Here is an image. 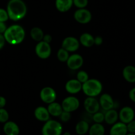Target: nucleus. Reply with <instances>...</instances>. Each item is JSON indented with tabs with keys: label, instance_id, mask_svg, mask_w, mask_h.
<instances>
[{
	"label": "nucleus",
	"instance_id": "f257e3e1",
	"mask_svg": "<svg viewBox=\"0 0 135 135\" xmlns=\"http://www.w3.org/2000/svg\"><path fill=\"white\" fill-rule=\"evenodd\" d=\"M9 19L18 21L22 19L27 13V7L23 0H9L7 5Z\"/></svg>",
	"mask_w": 135,
	"mask_h": 135
},
{
	"label": "nucleus",
	"instance_id": "f03ea898",
	"mask_svg": "<svg viewBox=\"0 0 135 135\" xmlns=\"http://www.w3.org/2000/svg\"><path fill=\"white\" fill-rule=\"evenodd\" d=\"M5 41L11 45H18L25 38V30L19 25H13L7 28L3 34Z\"/></svg>",
	"mask_w": 135,
	"mask_h": 135
},
{
	"label": "nucleus",
	"instance_id": "7ed1b4c3",
	"mask_svg": "<svg viewBox=\"0 0 135 135\" xmlns=\"http://www.w3.org/2000/svg\"><path fill=\"white\" fill-rule=\"evenodd\" d=\"M102 84L96 79H89L82 84V90L88 97H96L102 91Z\"/></svg>",
	"mask_w": 135,
	"mask_h": 135
},
{
	"label": "nucleus",
	"instance_id": "20e7f679",
	"mask_svg": "<svg viewBox=\"0 0 135 135\" xmlns=\"http://www.w3.org/2000/svg\"><path fill=\"white\" fill-rule=\"evenodd\" d=\"M63 127L57 121L49 119L42 127V135H61Z\"/></svg>",
	"mask_w": 135,
	"mask_h": 135
},
{
	"label": "nucleus",
	"instance_id": "39448f33",
	"mask_svg": "<svg viewBox=\"0 0 135 135\" xmlns=\"http://www.w3.org/2000/svg\"><path fill=\"white\" fill-rule=\"evenodd\" d=\"M35 52L37 56L42 59H46L51 54V47L50 44L42 40L38 42L35 47Z\"/></svg>",
	"mask_w": 135,
	"mask_h": 135
},
{
	"label": "nucleus",
	"instance_id": "423d86ee",
	"mask_svg": "<svg viewBox=\"0 0 135 135\" xmlns=\"http://www.w3.org/2000/svg\"><path fill=\"white\" fill-rule=\"evenodd\" d=\"M61 106L63 111L71 113L78 109L80 106V102L75 96H68L62 101Z\"/></svg>",
	"mask_w": 135,
	"mask_h": 135
},
{
	"label": "nucleus",
	"instance_id": "0eeeda50",
	"mask_svg": "<svg viewBox=\"0 0 135 135\" xmlns=\"http://www.w3.org/2000/svg\"><path fill=\"white\" fill-rule=\"evenodd\" d=\"M40 97L43 102L49 104L55 102L57 98V93L53 88L46 86L41 90Z\"/></svg>",
	"mask_w": 135,
	"mask_h": 135
},
{
	"label": "nucleus",
	"instance_id": "6e6552de",
	"mask_svg": "<svg viewBox=\"0 0 135 135\" xmlns=\"http://www.w3.org/2000/svg\"><path fill=\"white\" fill-rule=\"evenodd\" d=\"M75 21L80 24H87L92 19V14L88 9L86 8L78 9L74 13Z\"/></svg>",
	"mask_w": 135,
	"mask_h": 135
},
{
	"label": "nucleus",
	"instance_id": "1a4fd4ad",
	"mask_svg": "<svg viewBox=\"0 0 135 135\" xmlns=\"http://www.w3.org/2000/svg\"><path fill=\"white\" fill-rule=\"evenodd\" d=\"M80 46V42L78 39L73 36L66 37L62 42L61 47L69 52H75Z\"/></svg>",
	"mask_w": 135,
	"mask_h": 135
},
{
	"label": "nucleus",
	"instance_id": "9d476101",
	"mask_svg": "<svg viewBox=\"0 0 135 135\" xmlns=\"http://www.w3.org/2000/svg\"><path fill=\"white\" fill-rule=\"evenodd\" d=\"M67 67L71 70H78L83 66L84 59L80 54H74L69 55L67 61Z\"/></svg>",
	"mask_w": 135,
	"mask_h": 135
},
{
	"label": "nucleus",
	"instance_id": "9b49d317",
	"mask_svg": "<svg viewBox=\"0 0 135 135\" xmlns=\"http://www.w3.org/2000/svg\"><path fill=\"white\" fill-rule=\"evenodd\" d=\"M84 107L86 112L94 114L100 109L99 101L95 97H88L84 102Z\"/></svg>",
	"mask_w": 135,
	"mask_h": 135
},
{
	"label": "nucleus",
	"instance_id": "f8f14e48",
	"mask_svg": "<svg viewBox=\"0 0 135 135\" xmlns=\"http://www.w3.org/2000/svg\"><path fill=\"white\" fill-rule=\"evenodd\" d=\"M135 116L134 111L131 107L126 106L123 108L119 113V118L121 122L127 124L134 120Z\"/></svg>",
	"mask_w": 135,
	"mask_h": 135
},
{
	"label": "nucleus",
	"instance_id": "ddd939ff",
	"mask_svg": "<svg viewBox=\"0 0 135 135\" xmlns=\"http://www.w3.org/2000/svg\"><path fill=\"white\" fill-rule=\"evenodd\" d=\"M99 103L102 109L104 111H108L113 109L115 107V102L113 98L109 94L104 93L100 96Z\"/></svg>",
	"mask_w": 135,
	"mask_h": 135
},
{
	"label": "nucleus",
	"instance_id": "4468645a",
	"mask_svg": "<svg viewBox=\"0 0 135 135\" xmlns=\"http://www.w3.org/2000/svg\"><path fill=\"white\" fill-rule=\"evenodd\" d=\"M82 84L77 79H71L66 83L65 88L68 93L76 94L82 90Z\"/></svg>",
	"mask_w": 135,
	"mask_h": 135
},
{
	"label": "nucleus",
	"instance_id": "2eb2a0df",
	"mask_svg": "<svg viewBox=\"0 0 135 135\" xmlns=\"http://www.w3.org/2000/svg\"><path fill=\"white\" fill-rule=\"evenodd\" d=\"M34 115L37 120L42 122H46L47 120L50 119V115L48 110L47 108L44 106H39L36 108Z\"/></svg>",
	"mask_w": 135,
	"mask_h": 135
},
{
	"label": "nucleus",
	"instance_id": "dca6fc26",
	"mask_svg": "<svg viewBox=\"0 0 135 135\" xmlns=\"http://www.w3.org/2000/svg\"><path fill=\"white\" fill-rule=\"evenodd\" d=\"M128 131L127 128V124L122 122H116L112 127L109 131L110 135H126Z\"/></svg>",
	"mask_w": 135,
	"mask_h": 135
},
{
	"label": "nucleus",
	"instance_id": "f3484780",
	"mask_svg": "<svg viewBox=\"0 0 135 135\" xmlns=\"http://www.w3.org/2000/svg\"><path fill=\"white\" fill-rule=\"evenodd\" d=\"M3 131L6 135H18L20 133V129L16 123L8 121L5 123Z\"/></svg>",
	"mask_w": 135,
	"mask_h": 135
},
{
	"label": "nucleus",
	"instance_id": "a211bd4d",
	"mask_svg": "<svg viewBox=\"0 0 135 135\" xmlns=\"http://www.w3.org/2000/svg\"><path fill=\"white\" fill-rule=\"evenodd\" d=\"M55 7L61 13L68 11L73 5V0H55Z\"/></svg>",
	"mask_w": 135,
	"mask_h": 135
},
{
	"label": "nucleus",
	"instance_id": "6ab92c4d",
	"mask_svg": "<svg viewBox=\"0 0 135 135\" xmlns=\"http://www.w3.org/2000/svg\"><path fill=\"white\" fill-rule=\"evenodd\" d=\"M123 76L126 81L130 83H135V67L126 66L123 70Z\"/></svg>",
	"mask_w": 135,
	"mask_h": 135
},
{
	"label": "nucleus",
	"instance_id": "aec40b11",
	"mask_svg": "<svg viewBox=\"0 0 135 135\" xmlns=\"http://www.w3.org/2000/svg\"><path fill=\"white\" fill-rule=\"evenodd\" d=\"M119 119V113L114 109L105 111L104 113V121L108 125H113Z\"/></svg>",
	"mask_w": 135,
	"mask_h": 135
},
{
	"label": "nucleus",
	"instance_id": "412c9836",
	"mask_svg": "<svg viewBox=\"0 0 135 135\" xmlns=\"http://www.w3.org/2000/svg\"><path fill=\"white\" fill-rule=\"evenodd\" d=\"M79 42L85 47H91L94 45V37L89 33H83L79 38Z\"/></svg>",
	"mask_w": 135,
	"mask_h": 135
},
{
	"label": "nucleus",
	"instance_id": "4be33fe9",
	"mask_svg": "<svg viewBox=\"0 0 135 135\" xmlns=\"http://www.w3.org/2000/svg\"><path fill=\"white\" fill-rule=\"evenodd\" d=\"M47 109L50 115L54 116V117H59L61 113L63 111L61 104L57 102H55L51 103V104H49Z\"/></svg>",
	"mask_w": 135,
	"mask_h": 135
},
{
	"label": "nucleus",
	"instance_id": "5701e85b",
	"mask_svg": "<svg viewBox=\"0 0 135 135\" xmlns=\"http://www.w3.org/2000/svg\"><path fill=\"white\" fill-rule=\"evenodd\" d=\"M89 123L84 120H81L77 123L75 127L76 133L79 135H84L89 131Z\"/></svg>",
	"mask_w": 135,
	"mask_h": 135
},
{
	"label": "nucleus",
	"instance_id": "b1692460",
	"mask_svg": "<svg viewBox=\"0 0 135 135\" xmlns=\"http://www.w3.org/2000/svg\"><path fill=\"white\" fill-rule=\"evenodd\" d=\"M89 135H104L105 128L101 123H96L89 128Z\"/></svg>",
	"mask_w": 135,
	"mask_h": 135
},
{
	"label": "nucleus",
	"instance_id": "393cba45",
	"mask_svg": "<svg viewBox=\"0 0 135 135\" xmlns=\"http://www.w3.org/2000/svg\"><path fill=\"white\" fill-rule=\"evenodd\" d=\"M30 36L36 42H40L43 40L44 36V32L39 27H34L31 29L30 30Z\"/></svg>",
	"mask_w": 135,
	"mask_h": 135
},
{
	"label": "nucleus",
	"instance_id": "a878e982",
	"mask_svg": "<svg viewBox=\"0 0 135 135\" xmlns=\"http://www.w3.org/2000/svg\"><path fill=\"white\" fill-rule=\"evenodd\" d=\"M57 57L59 61L61 62H66L68 59L69 57V51L63 49V47L59 49L57 54Z\"/></svg>",
	"mask_w": 135,
	"mask_h": 135
},
{
	"label": "nucleus",
	"instance_id": "bb28decb",
	"mask_svg": "<svg viewBox=\"0 0 135 135\" xmlns=\"http://www.w3.org/2000/svg\"><path fill=\"white\" fill-rule=\"evenodd\" d=\"M76 79L79 80L80 83L83 84L86 81L89 79V75L86 71H80L77 73L76 75Z\"/></svg>",
	"mask_w": 135,
	"mask_h": 135
},
{
	"label": "nucleus",
	"instance_id": "cd10ccee",
	"mask_svg": "<svg viewBox=\"0 0 135 135\" xmlns=\"http://www.w3.org/2000/svg\"><path fill=\"white\" fill-rule=\"evenodd\" d=\"M92 121H94L96 123H102L104 121V113L99 110L98 112L92 114Z\"/></svg>",
	"mask_w": 135,
	"mask_h": 135
},
{
	"label": "nucleus",
	"instance_id": "c85d7f7f",
	"mask_svg": "<svg viewBox=\"0 0 135 135\" xmlns=\"http://www.w3.org/2000/svg\"><path fill=\"white\" fill-rule=\"evenodd\" d=\"M9 118L7 111L4 108H0V123H6Z\"/></svg>",
	"mask_w": 135,
	"mask_h": 135
},
{
	"label": "nucleus",
	"instance_id": "c756f323",
	"mask_svg": "<svg viewBox=\"0 0 135 135\" xmlns=\"http://www.w3.org/2000/svg\"><path fill=\"white\" fill-rule=\"evenodd\" d=\"M88 4V0H73V5L78 9L86 8Z\"/></svg>",
	"mask_w": 135,
	"mask_h": 135
},
{
	"label": "nucleus",
	"instance_id": "7c9ffc66",
	"mask_svg": "<svg viewBox=\"0 0 135 135\" xmlns=\"http://www.w3.org/2000/svg\"><path fill=\"white\" fill-rule=\"evenodd\" d=\"M59 117H60V119L61 120V121L65 123L67 122V121L71 119V113L68 112H65V111H63L60 115H59Z\"/></svg>",
	"mask_w": 135,
	"mask_h": 135
},
{
	"label": "nucleus",
	"instance_id": "2f4dec72",
	"mask_svg": "<svg viewBox=\"0 0 135 135\" xmlns=\"http://www.w3.org/2000/svg\"><path fill=\"white\" fill-rule=\"evenodd\" d=\"M9 19V15L7 10L0 8V22H5Z\"/></svg>",
	"mask_w": 135,
	"mask_h": 135
},
{
	"label": "nucleus",
	"instance_id": "473e14b6",
	"mask_svg": "<svg viewBox=\"0 0 135 135\" xmlns=\"http://www.w3.org/2000/svg\"><path fill=\"white\" fill-rule=\"evenodd\" d=\"M127 128L128 132L131 133H135V121L133 120L129 123L127 124Z\"/></svg>",
	"mask_w": 135,
	"mask_h": 135
},
{
	"label": "nucleus",
	"instance_id": "72a5a7b5",
	"mask_svg": "<svg viewBox=\"0 0 135 135\" xmlns=\"http://www.w3.org/2000/svg\"><path fill=\"white\" fill-rule=\"evenodd\" d=\"M129 96L130 100L135 103V87L131 90L129 94Z\"/></svg>",
	"mask_w": 135,
	"mask_h": 135
},
{
	"label": "nucleus",
	"instance_id": "f704fd0d",
	"mask_svg": "<svg viewBox=\"0 0 135 135\" xmlns=\"http://www.w3.org/2000/svg\"><path fill=\"white\" fill-rule=\"evenodd\" d=\"M103 39L100 36H97L94 38V44L96 46H100L102 44Z\"/></svg>",
	"mask_w": 135,
	"mask_h": 135
},
{
	"label": "nucleus",
	"instance_id": "c9c22d12",
	"mask_svg": "<svg viewBox=\"0 0 135 135\" xmlns=\"http://www.w3.org/2000/svg\"><path fill=\"white\" fill-rule=\"evenodd\" d=\"M43 41H44V42H47V43H49L50 44L51 42V41H52V36H51L50 34H44V38H43V40H42Z\"/></svg>",
	"mask_w": 135,
	"mask_h": 135
},
{
	"label": "nucleus",
	"instance_id": "e433bc0d",
	"mask_svg": "<svg viewBox=\"0 0 135 135\" xmlns=\"http://www.w3.org/2000/svg\"><path fill=\"white\" fill-rule=\"evenodd\" d=\"M7 26L4 22H0V34H3L7 29Z\"/></svg>",
	"mask_w": 135,
	"mask_h": 135
},
{
	"label": "nucleus",
	"instance_id": "4c0bfd02",
	"mask_svg": "<svg viewBox=\"0 0 135 135\" xmlns=\"http://www.w3.org/2000/svg\"><path fill=\"white\" fill-rule=\"evenodd\" d=\"M5 39L4 38V36L3 34H0V50L3 48L4 47L5 44Z\"/></svg>",
	"mask_w": 135,
	"mask_h": 135
},
{
	"label": "nucleus",
	"instance_id": "58836bf2",
	"mask_svg": "<svg viewBox=\"0 0 135 135\" xmlns=\"http://www.w3.org/2000/svg\"><path fill=\"white\" fill-rule=\"evenodd\" d=\"M6 105V99L3 96H0V108H3Z\"/></svg>",
	"mask_w": 135,
	"mask_h": 135
},
{
	"label": "nucleus",
	"instance_id": "ea45409f",
	"mask_svg": "<svg viewBox=\"0 0 135 135\" xmlns=\"http://www.w3.org/2000/svg\"><path fill=\"white\" fill-rule=\"evenodd\" d=\"M126 135H135V133H129V134H127Z\"/></svg>",
	"mask_w": 135,
	"mask_h": 135
},
{
	"label": "nucleus",
	"instance_id": "a19ab883",
	"mask_svg": "<svg viewBox=\"0 0 135 135\" xmlns=\"http://www.w3.org/2000/svg\"><path fill=\"white\" fill-rule=\"evenodd\" d=\"M64 135H70L69 134V133H66V134H65Z\"/></svg>",
	"mask_w": 135,
	"mask_h": 135
},
{
	"label": "nucleus",
	"instance_id": "79ce46f5",
	"mask_svg": "<svg viewBox=\"0 0 135 135\" xmlns=\"http://www.w3.org/2000/svg\"><path fill=\"white\" fill-rule=\"evenodd\" d=\"M84 135H85V134H84Z\"/></svg>",
	"mask_w": 135,
	"mask_h": 135
}]
</instances>
